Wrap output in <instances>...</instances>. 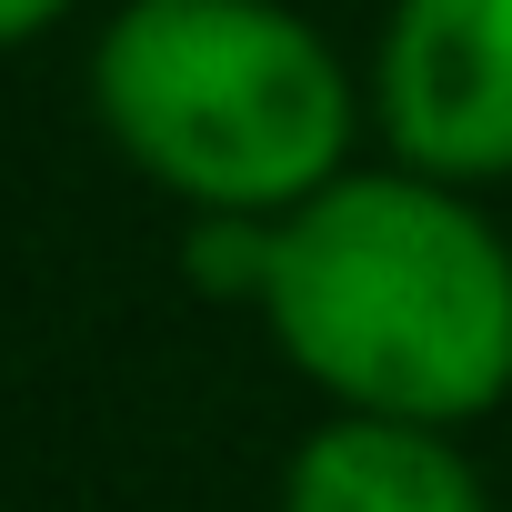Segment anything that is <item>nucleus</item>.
<instances>
[{
    "label": "nucleus",
    "mask_w": 512,
    "mask_h": 512,
    "mask_svg": "<svg viewBox=\"0 0 512 512\" xmlns=\"http://www.w3.org/2000/svg\"><path fill=\"white\" fill-rule=\"evenodd\" d=\"M282 512H492L452 422L412 412H332L282 462Z\"/></svg>",
    "instance_id": "20e7f679"
},
{
    "label": "nucleus",
    "mask_w": 512,
    "mask_h": 512,
    "mask_svg": "<svg viewBox=\"0 0 512 512\" xmlns=\"http://www.w3.org/2000/svg\"><path fill=\"white\" fill-rule=\"evenodd\" d=\"M101 141L191 211H292L352 151V71L282 0H121L91 51Z\"/></svg>",
    "instance_id": "f03ea898"
},
{
    "label": "nucleus",
    "mask_w": 512,
    "mask_h": 512,
    "mask_svg": "<svg viewBox=\"0 0 512 512\" xmlns=\"http://www.w3.org/2000/svg\"><path fill=\"white\" fill-rule=\"evenodd\" d=\"M272 221H282V211H191V231H181L191 292H211V302H262V282H272Z\"/></svg>",
    "instance_id": "39448f33"
},
{
    "label": "nucleus",
    "mask_w": 512,
    "mask_h": 512,
    "mask_svg": "<svg viewBox=\"0 0 512 512\" xmlns=\"http://www.w3.org/2000/svg\"><path fill=\"white\" fill-rule=\"evenodd\" d=\"M71 11V0H0V51H21V41H41L51 21Z\"/></svg>",
    "instance_id": "423d86ee"
},
{
    "label": "nucleus",
    "mask_w": 512,
    "mask_h": 512,
    "mask_svg": "<svg viewBox=\"0 0 512 512\" xmlns=\"http://www.w3.org/2000/svg\"><path fill=\"white\" fill-rule=\"evenodd\" d=\"M442 171H332L272 221L262 332L282 362L352 402L412 422H482L512 392V241Z\"/></svg>",
    "instance_id": "f257e3e1"
},
{
    "label": "nucleus",
    "mask_w": 512,
    "mask_h": 512,
    "mask_svg": "<svg viewBox=\"0 0 512 512\" xmlns=\"http://www.w3.org/2000/svg\"><path fill=\"white\" fill-rule=\"evenodd\" d=\"M372 111L412 171L502 181L512 171V0H392Z\"/></svg>",
    "instance_id": "7ed1b4c3"
}]
</instances>
